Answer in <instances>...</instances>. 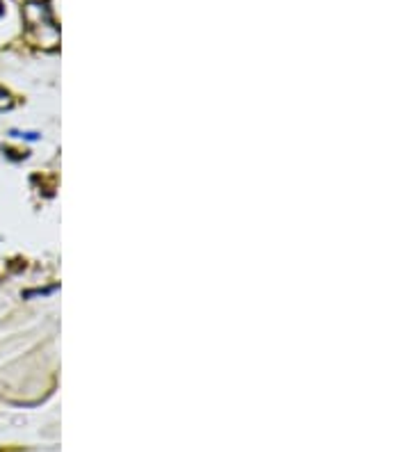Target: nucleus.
Returning <instances> with one entry per match:
<instances>
[{
    "label": "nucleus",
    "mask_w": 411,
    "mask_h": 452,
    "mask_svg": "<svg viewBox=\"0 0 411 452\" xmlns=\"http://www.w3.org/2000/svg\"><path fill=\"white\" fill-rule=\"evenodd\" d=\"M12 94L10 92H5V90H0V112L3 110H10L12 108Z\"/></svg>",
    "instance_id": "f03ea898"
},
{
    "label": "nucleus",
    "mask_w": 411,
    "mask_h": 452,
    "mask_svg": "<svg viewBox=\"0 0 411 452\" xmlns=\"http://www.w3.org/2000/svg\"><path fill=\"white\" fill-rule=\"evenodd\" d=\"M10 137H16V140L37 142V140H39V133H23V130H10Z\"/></svg>",
    "instance_id": "f257e3e1"
}]
</instances>
